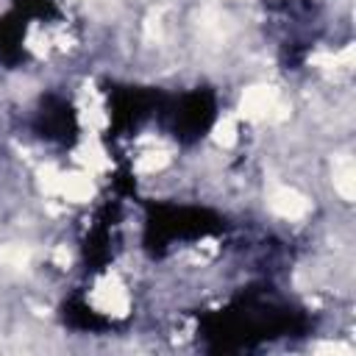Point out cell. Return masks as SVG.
Instances as JSON below:
<instances>
[{"label":"cell","instance_id":"cell-1","mask_svg":"<svg viewBox=\"0 0 356 356\" xmlns=\"http://www.w3.org/2000/svg\"><path fill=\"white\" fill-rule=\"evenodd\" d=\"M306 331V312L281 300L270 286H248L222 309L206 312L197 320V337L211 353L250 350L264 342L303 337Z\"/></svg>","mask_w":356,"mask_h":356},{"label":"cell","instance_id":"cell-2","mask_svg":"<svg viewBox=\"0 0 356 356\" xmlns=\"http://www.w3.org/2000/svg\"><path fill=\"white\" fill-rule=\"evenodd\" d=\"M225 231V220L206 206L153 200L145 206V231L142 245L150 256L167 253L178 242H195L206 236H217Z\"/></svg>","mask_w":356,"mask_h":356},{"label":"cell","instance_id":"cell-3","mask_svg":"<svg viewBox=\"0 0 356 356\" xmlns=\"http://www.w3.org/2000/svg\"><path fill=\"white\" fill-rule=\"evenodd\" d=\"M164 122L175 142L181 145H197L217 122L220 117V100L217 92L209 86L189 89L178 95L175 100H164Z\"/></svg>","mask_w":356,"mask_h":356},{"label":"cell","instance_id":"cell-4","mask_svg":"<svg viewBox=\"0 0 356 356\" xmlns=\"http://www.w3.org/2000/svg\"><path fill=\"white\" fill-rule=\"evenodd\" d=\"M164 95L153 86H131V83H114L106 92L108 106V134L111 136H131L136 134L150 117L161 114Z\"/></svg>","mask_w":356,"mask_h":356},{"label":"cell","instance_id":"cell-5","mask_svg":"<svg viewBox=\"0 0 356 356\" xmlns=\"http://www.w3.org/2000/svg\"><path fill=\"white\" fill-rule=\"evenodd\" d=\"M31 131L42 142H50L56 147L70 150L81 134V122H78V111H75L72 100L58 95V92L42 95L36 103V111L31 117Z\"/></svg>","mask_w":356,"mask_h":356},{"label":"cell","instance_id":"cell-6","mask_svg":"<svg viewBox=\"0 0 356 356\" xmlns=\"http://www.w3.org/2000/svg\"><path fill=\"white\" fill-rule=\"evenodd\" d=\"M114 225H117V203H106L97 211L95 225L83 239V264L92 273H103L114 259Z\"/></svg>","mask_w":356,"mask_h":356},{"label":"cell","instance_id":"cell-7","mask_svg":"<svg viewBox=\"0 0 356 356\" xmlns=\"http://www.w3.org/2000/svg\"><path fill=\"white\" fill-rule=\"evenodd\" d=\"M61 320L67 328L81 331V334H103V331L114 328V320L106 317L103 312H97L95 306H89L81 295H72L61 303Z\"/></svg>","mask_w":356,"mask_h":356},{"label":"cell","instance_id":"cell-8","mask_svg":"<svg viewBox=\"0 0 356 356\" xmlns=\"http://www.w3.org/2000/svg\"><path fill=\"white\" fill-rule=\"evenodd\" d=\"M25 28H28V19L22 14H17L14 8L0 17V64H6V67L25 64V58H28Z\"/></svg>","mask_w":356,"mask_h":356},{"label":"cell","instance_id":"cell-9","mask_svg":"<svg viewBox=\"0 0 356 356\" xmlns=\"http://www.w3.org/2000/svg\"><path fill=\"white\" fill-rule=\"evenodd\" d=\"M11 8H14L17 14H22L28 22H31V19H39V22L58 19V6H56V0H11Z\"/></svg>","mask_w":356,"mask_h":356}]
</instances>
